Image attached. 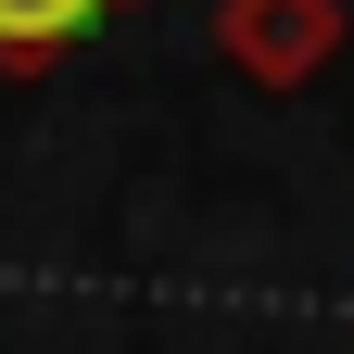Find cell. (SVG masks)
<instances>
[{"mask_svg": "<svg viewBox=\"0 0 354 354\" xmlns=\"http://www.w3.org/2000/svg\"><path fill=\"white\" fill-rule=\"evenodd\" d=\"M102 0H0V51H64Z\"/></svg>", "mask_w": 354, "mask_h": 354, "instance_id": "1", "label": "cell"}]
</instances>
